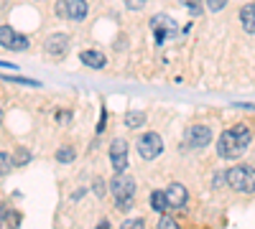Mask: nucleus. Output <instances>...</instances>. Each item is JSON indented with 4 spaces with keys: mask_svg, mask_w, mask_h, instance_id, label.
<instances>
[{
    "mask_svg": "<svg viewBox=\"0 0 255 229\" xmlns=\"http://www.w3.org/2000/svg\"><path fill=\"white\" fill-rule=\"evenodd\" d=\"M95 194H97V196H102V194H105V183H102L100 178L95 181Z\"/></svg>",
    "mask_w": 255,
    "mask_h": 229,
    "instance_id": "obj_27",
    "label": "nucleus"
},
{
    "mask_svg": "<svg viewBox=\"0 0 255 229\" xmlns=\"http://www.w3.org/2000/svg\"><path fill=\"white\" fill-rule=\"evenodd\" d=\"M54 10H56V15H59V18H67V0H59Z\"/></svg>",
    "mask_w": 255,
    "mask_h": 229,
    "instance_id": "obj_25",
    "label": "nucleus"
},
{
    "mask_svg": "<svg viewBox=\"0 0 255 229\" xmlns=\"http://www.w3.org/2000/svg\"><path fill=\"white\" fill-rule=\"evenodd\" d=\"M161 151H163V140H161L158 133H145V135L138 138V153H140L143 160H153V158H158Z\"/></svg>",
    "mask_w": 255,
    "mask_h": 229,
    "instance_id": "obj_3",
    "label": "nucleus"
},
{
    "mask_svg": "<svg viewBox=\"0 0 255 229\" xmlns=\"http://www.w3.org/2000/svg\"><path fill=\"white\" fill-rule=\"evenodd\" d=\"M0 120H3V110H0Z\"/></svg>",
    "mask_w": 255,
    "mask_h": 229,
    "instance_id": "obj_33",
    "label": "nucleus"
},
{
    "mask_svg": "<svg viewBox=\"0 0 255 229\" xmlns=\"http://www.w3.org/2000/svg\"><path fill=\"white\" fill-rule=\"evenodd\" d=\"M3 214H5V212H3V209H0V227H3V222H5V217H3Z\"/></svg>",
    "mask_w": 255,
    "mask_h": 229,
    "instance_id": "obj_32",
    "label": "nucleus"
},
{
    "mask_svg": "<svg viewBox=\"0 0 255 229\" xmlns=\"http://www.w3.org/2000/svg\"><path fill=\"white\" fill-rule=\"evenodd\" d=\"M10 168H13V158L8 153H0V176H8Z\"/></svg>",
    "mask_w": 255,
    "mask_h": 229,
    "instance_id": "obj_19",
    "label": "nucleus"
},
{
    "mask_svg": "<svg viewBox=\"0 0 255 229\" xmlns=\"http://www.w3.org/2000/svg\"><path fill=\"white\" fill-rule=\"evenodd\" d=\"M79 59H82V64H87V67H92V69H102L105 64H108V59H105L100 51H95V49L82 51V54H79Z\"/></svg>",
    "mask_w": 255,
    "mask_h": 229,
    "instance_id": "obj_12",
    "label": "nucleus"
},
{
    "mask_svg": "<svg viewBox=\"0 0 255 229\" xmlns=\"http://www.w3.org/2000/svg\"><path fill=\"white\" fill-rule=\"evenodd\" d=\"M31 158H33V155H31L26 148H18V151H15V158H13V165H28Z\"/></svg>",
    "mask_w": 255,
    "mask_h": 229,
    "instance_id": "obj_16",
    "label": "nucleus"
},
{
    "mask_svg": "<svg viewBox=\"0 0 255 229\" xmlns=\"http://www.w3.org/2000/svg\"><path fill=\"white\" fill-rule=\"evenodd\" d=\"M227 5V0H207V8L212 10V13H217V10H222Z\"/></svg>",
    "mask_w": 255,
    "mask_h": 229,
    "instance_id": "obj_23",
    "label": "nucleus"
},
{
    "mask_svg": "<svg viewBox=\"0 0 255 229\" xmlns=\"http://www.w3.org/2000/svg\"><path fill=\"white\" fill-rule=\"evenodd\" d=\"M158 229H179V224H176L171 217H166V214H163V217L158 219Z\"/></svg>",
    "mask_w": 255,
    "mask_h": 229,
    "instance_id": "obj_22",
    "label": "nucleus"
},
{
    "mask_svg": "<svg viewBox=\"0 0 255 229\" xmlns=\"http://www.w3.org/2000/svg\"><path fill=\"white\" fill-rule=\"evenodd\" d=\"M151 31L156 33L158 41H163V38L176 33V23H174V18H168V15H153L151 18Z\"/></svg>",
    "mask_w": 255,
    "mask_h": 229,
    "instance_id": "obj_7",
    "label": "nucleus"
},
{
    "mask_svg": "<svg viewBox=\"0 0 255 229\" xmlns=\"http://www.w3.org/2000/svg\"><path fill=\"white\" fill-rule=\"evenodd\" d=\"M18 222H20L18 212H8V224H10V227H18Z\"/></svg>",
    "mask_w": 255,
    "mask_h": 229,
    "instance_id": "obj_26",
    "label": "nucleus"
},
{
    "mask_svg": "<svg viewBox=\"0 0 255 229\" xmlns=\"http://www.w3.org/2000/svg\"><path fill=\"white\" fill-rule=\"evenodd\" d=\"M125 3H128V8H143L145 0H125Z\"/></svg>",
    "mask_w": 255,
    "mask_h": 229,
    "instance_id": "obj_28",
    "label": "nucleus"
},
{
    "mask_svg": "<svg viewBox=\"0 0 255 229\" xmlns=\"http://www.w3.org/2000/svg\"><path fill=\"white\" fill-rule=\"evenodd\" d=\"M253 135H250V128L243 122L238 125H232L230 130H225L217 140V155L225 158V160H235L240 158L245 151H248V145H250Z\"/></svg>",
    "mask_w": 255,
    "mask_h": 229,
    "instance_id": "obj_1",
    "label": "nucleus"
},
{
    "mask_svg": "<svg viewBox=\"0 0 255 229\" xmlns=\"http://www.w3.org/2000/svg\"><path fill=\"white\" fill-rule=\"evenodd\" d=\"M97 229H110V222H100V224H97Z\"/></svg>",
    "mask_w": 255,
    "mask_h": 229,
    "instance_id": "obj_30",
    "label": "nucleus"
},
{
    "mask_svg": "<svg viewBox=\"0 0 255 229\" xmlns=\"http://www.w3.org/2000/svg\"><path fill=\"white\" fill-rule=\"evenodd\" d=\"M143 122H145V115H143V112H135V110H133V112L125 115V125H128V128H140Z\"/></svg>",
    "mask_w": 255,
    "mask_h": 229,
    "instance_id": "obj_15",
    "label": "nucleus"
},
{
    "mask_svg": "<svg viewBox=\"0 0 255 229\" xmlns=\"http://www.w3.org/2000/svg\"><path fill=\"white\" fill-rule=\"evenodd\" d=\"M110 160H113V168L118 173H125V168H128V143L123 138L110 143Z\"/></svg>",
    "mask_w": 255,
    "mask_h": 229,
    "instance_id": "obj_6",
    "label": "nucleus"
},
{
    "mask_svg": "<svg viewBox=\"0 0 255 229\" xmlns=\"http://www.w3.org/2000/svg\"><path fill=\"white\" fill-rule=\"evenodd\" d=\"M186 199H189V191L184 189L181 183H171V186L166 189V201H168V206H171V209H179V206H184Z\"/></svg>",
    "mask_w": 255,
    "mask_h": 229,
    "instance_id": "obj_9",
    "label": "nucleus"
},
{
    "mask_svg": "<svg viewBox=\"0 0 255 229\" xmlns=\"http://www.w3.org/2000/svg\"><path fill=\"white\" fill-rule=\"evenodd\" d=\"M74 158H77L74 148H59V151H56V160H59V163H72Z\"/></svg>",
    "mask_w": 255,
    "mask_h": 229,
    "instance_id": "obj_17",
    "label": "nucleus"
},
{
    "mask_svg": "<svg viewBox=\"0 0 255 229\" xmlns=\"http://www.w3.org/2000/svg\"><path fill=\"white\" fill-rule=\"evenodd\" d=\"M0 67H3V69H13V64H8V61H0Z\"/></svg>",
    "mask_w": 255,
    "mask_h": 229,
    "instance_id": "obj_31",
    "label": "nucleus"
},
{
    "mask_svg": "<svg viewBox=\"0 0 255 229\" xmlns=\"http://www.w3.org/2000/svg\"><path fill=\"white\" fill-rule=\"evenodd\" d=\"M0 46H5L10 51H23V49H28V38L15 33L10 26H0Z\"/></svg>",
    "mask_w": 255,
    "mask_h": 229,
    "instance_id": "obj_5",
    "label": "nucleus"
},
{
    "mask_svg": "<svg viewBox=\"0 0 255 229\" xmlns=\"http://www.w3.org/2000/svg\"><path fill=\"white\" fill-rule=\"evenodd\" d=\"M0 79L15 81V84H28V87H38V81H33V79H26V76H8V74H0Z\"/></svg>",
    "mask_w": 255,
    "mask_h": 229,
    "instance_id": "obj_20",
    "label": "nucleus"
},
{
    "mask_svg": "<svg viewBox=\"0 0 255 229\" xmlns=\"http://www.w3.org/2000/svg\"><path fill=\"white\" fill-rule=\"evenodd\" d=\"M209 143H212V130L207 128V125H191V128L186 130V135H184L181 148L184 145L186 148H207Z\"/></svg>",
    "mask_w": 255,
    "mask_h": 229,
    "instance_id": "obj_4",
    "label": "nucleus"
},
{
    "mask_svg": "<svg viewBox=\"0 0 255 229\" xmlns=\"http://www.w3.org/2000/svg\"><path fill=\"white\" fill-rule=\"evenodd\" d=\"M227 183L235 191L253 194L255 191V168L253 165H235V168L227 171Z\"/></svg>",
    "mask_w": 255,
    "mask_h": 229,
    "instance_id": "obj_2",
    "label": "nucleus"
},
{
    "mask_svg": "<svg viewBox=\"0 0 255 229\" xmlns=\"http://www.w3.org/2000/svg\"><path fill=\"white\" fill-rule=\"evenodd\" d=\"M240 23L245 33H255V3H248L240 8Z\"/></svg>",
    "mask_w": 255,
    "mask_h": 229,
    "instance_id": "obj_11",
    "label": "nucleus"
},
{
    "mask_svg": "<svg viewBox=\"0 0 255 229\" xmlns=\"http://www.w3.org/2000/svg\"><path fill=\"white\" fill-rule=\"evenodd\" d=\"M115 204H118V209H130V206H133V196H123Z\"/></svg>",
    "mask_w": 255,
    "mask_h": 229,
    "instance_id": "obj_24",
    "label": "nucleus"
},
{
    "mask_svg": "<svg viewBox=\"0 0 255 229\" xmlns=\"http://www.w3.org/2000/svg\"><path fill=\"white\" fill-rule=\"evenodd\" d=\"M120 229H145V222L143 219H125Z\"/></svg>",
    "mask_w": 255,
    "mask_h": 229,
    "instance_id": "obj_21",
    "label": "nucleus"
},
{
    "mask_svg": "<svg viewBox=\"0 0 255 229\" xmlns=\"http://www.w3.org/2000/svg\"><path fill=\"white\" fill-rule=\"evenodd\" d=\"M67 18L69 20H84L87 18V3H84V0H67Z\"/></svg>",
    "mask_w": 255,
    "mask_h": 229,
    "instance_id": "obj_10",
    "label": "nucleus"
},
{
    "mask_svg": "<svg viewBox=\"0 0 255 229\" xmlns=\"http://www.w3.org/2000/svg\"><path fill=\"white\" fill-rule=\"evenodd\" d=\"M110 189H113V194H115L118 199L133 196V194H135V181H133L130 176H125V173H118V176L113 178V183H110Z\"/></svg>",
    "mask_w": 255,
    "mask_h": 229,
    "instance_id": "obj_8",
    "label": "nucleus"
},
{
    "mask_svg": "<svg viewBox=\"0 0 255 229\" xmlns=\"http://www.w3.org/2000/svg\"><path fill=\"white\" fill-rule=\"evenodd\" d=\"M69 115H72V112H59V115H56V122H59V125H61V122H69Z\"/></svg>",
    "mask_w": 255,
    "mask_h": 229,
    "instance_id": "obj_29",
    "label": "nucleus"
},
{
    "mask_svg": "<svg viewBox=\"0 0 255 229\" xmlns=\"http://www.w3.org/2000/svg\"><path fill=\"white\" fill-rule=\"evenodd\" d=\"M64 49H67V36H64V33H54V36L46 41V51H49L51 56L64 54Z\"/></svg>",
    "mask_w": 255,
    "mask_h": 229,
    "instance_id": "obj_13",
    "label": "nucleus"
},
{
    "mask_svg": "<svg viewBox=\"0 0 255 229\" xmlns=\"http://www.w3.org/2000/svg\"><path fill=\"white\" fill-rule=\"evenodd\" d=\"M151 206H153L156 212H161V214H163V212L168 209V201H166V191H153V194H151Z\"/></svg>",
    "mask_w": 255,
    "mask_h": 229,
    "instance_id": "obj_14",
    "label": "nucleus"
},
{
    "mask_svg": "<svg viewBox=\"0 0 255 229\" xmlns=\"http://www.w3.org/2000/svg\"><path fill=\"white\" fill-rule=\"evenodd\" d=\"M181 5L189 8L191 15H202V10H204V8H202V0H181Z\"/></svg>",
    "mask_w": 255,
    "mask_h": 229,
    "instance_id": "obj_18",
    "label": "nucleus"
}]
</instances>
